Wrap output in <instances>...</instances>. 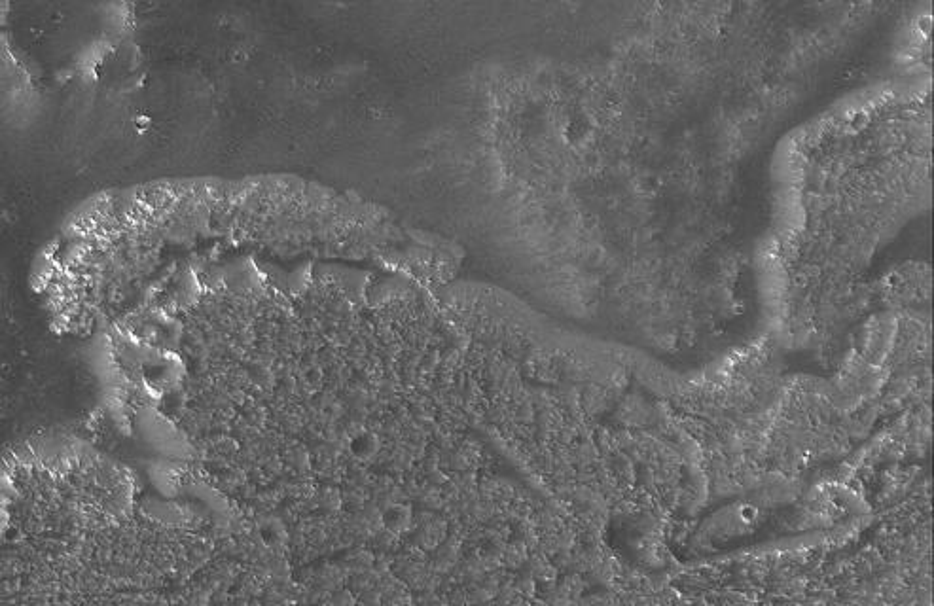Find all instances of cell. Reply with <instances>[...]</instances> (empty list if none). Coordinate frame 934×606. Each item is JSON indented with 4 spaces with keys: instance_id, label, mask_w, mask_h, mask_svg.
<instances>
[{
    "instance_id": "cell-1",
    "label": "cell",
    "mask_w": 934,
    "mask_h": 606,
    "mask_svg": "<svg viewBox=\"0 0 934 606\" xmlns=\"http://www.w3.org/2000/svg\"><path fill=\"white\" fill-rule=\"evenodd\" d=\"M385 523L391 531H404L410 525V510L404 506H395L385 514Z\"/></svg>"
}]
</instances>
